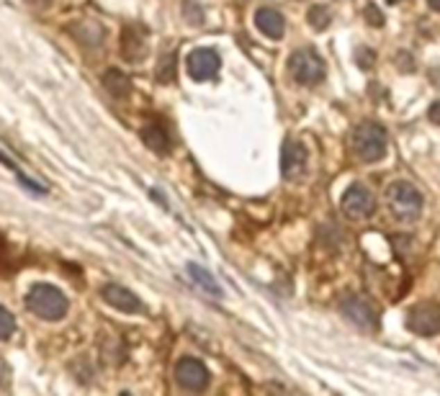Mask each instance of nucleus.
<instances>
[{"instance_id": "nucleus-13", "label": "nucleus", "mask_w": 440, "mask_h": 396, "mask_svg": "<svg viewBox=\"0 0 440 396\" xmlns=\"http://www.w3.org/2000/svg\"><path fill=\"white\" fill-rule=\"evenodd\" d=\"M255 26L260 34H265L268 39H281L286 31V21L276 8H257L255 10Z\"/></svg>"}, {"instance_id": "nucleus-3", "label": "nucleus", "mask_w": 440, "mask_h": 396, "mask_svg": "<svg viewBox=\"0 0 440 396\" xmlns=\"http://www.w3.org/2000/svg\"><path fill=\"white\" fill-rule=\"evenodd\" d=\"M389 147L387 129L376 121H366L361 126H355L353 132V152L363 160V162H379L384 160Z\"/></svg>"}, {"instance_id": "nucleus-8", "label": "nucleus", "mask_w": 440, "mask_h": 396, "mask_svg": "<svg viewBox=\"0 0 440 396\" xmlns=\"http://www.w3.org/2000/svg\"><path fill=\"white\" fill-rule=\"evenodd\" d=\"M176 381L185 391H203L209 386V370L196 358H180L176 363Z\"/></svg>"}, {"instance_id": "nucleus-14", "label": "nucleus", "mask_w": 440, "mask_h": 396, "mask_svg": "<svg viewBox=\"0 0 440 396\" xmlns=\"http://www.w3.org/2000/svg\"><path fill=\"white\" fill-rule=\"evenodd\" d=\"M142 141L147 144V150H152L155 155H167L170 152V134L162 123H147L142 129Z\"/></svg>"}, {"instance_id": "nucleus-19", "label": "nucleus", "mask_w": 440, "mask_h": 396, "mask_svg": "<svg viewBox=\"0 0 440 396\" xmlns=\"http://www.w3.org/2000/svg\"><path fill=\"white\" fill-rule=\"evenodd\" d=\"M16 332V319L6 307H0V340H8Z\"/></svg>"}, {"instance_id": "nucleus-2", "label": "nucleus", "mask_w": 440, "mask_h": 396, "mask_svg": "<svg viewBox=\"0 0 440 396\" xmlns=\"http://www.w3.org/2000/svg\"><path fill=\"white\" fill-rule=\"evenodd\" d=\"M387 206L394 219L409 224V221L420 219L425 201H423V193H420L412 183H407V180H394V183H389V188H387Z\"/></svg>"}, {"instance_id": "nucleus-6", "label": "nucleus", "mask_w": 440, "mask_h": 396, "mask_svg": "<svg viewBox=\"0 0 440 396\" xmlns=\"http://www.w3.org/2000/svg\"><path fill=\"white\" fill-rule=\"evenodd\" d=\"M407 327L414 335L435 337L440 332V307L438 304H417L407 314Z\"/></svg>"}, {"instance_id": "nucleus-9", "label": "nucleus", "mask_w": 440, "mask_h": 396, "mask_svg": "<svg viewBox=\"0 0 440 396\" xmlns=\"http://www.w3.org/2000/svg\"><path fill=\"white\" fill-rule=\"evenodd\" d=\"M101 299L106 301L108 307L119 309L121 314H142L144 311V304L139 301V296L132 293L126 286H119V283H106L101 289Z\"/></svg>"}, {"instance_id": "nucleus-10", "label": "nucleus", "mask_w": 440, "mask_h": 396, "mask_svg": "<svg viewBox=\"0 0 440 396\" xmlns=\"http://www.w3.org/2000/svg\"><path fill=\"white\" fill-rule=\"evenodd\" d=\"M119 52L126 62H142L147 57V31L137 24L124 26L121 39H119Z\"/></svg>"}, {"instance_id": "nucleus-7", "label": "nucleus", "mask_w": 440, "mask_h": 396, "mask_svg": "<svg viewBox=\"0 0 440 396\" xmlns=\"http://www.w3.org/2000/svg\"><path fill=\"white\" fill-rule=\"evenodd\" d=\"M221 67V57L209 46H201V49H194V52L185 57V70L188 75L196 80V83H203V80H212Z\"/></svg>"}, {"instance_id": "nucleus-21", "label": "nucleus", "mask_w": 440, "mask_h": 396, "mask_svg": "<svg viewBox=\"0 0 440 396\" xmlns=\"http://www.w3.org/2000/svg\"><path fill=\"white\" fill-rule=\"evenodd\" d=\"M373 52H371L369 46H358V52H355V62H358V67L361 70H371L373 67Z\"/></svg>"}, {"instance_id": "nucleus-16", "label": "nucleus", "mask_w": 440, "mask_h": 396, "mask_svg": "<svg viewBox=\"0 0 440 396\" xmlns=\"http://www.w3.org/2000/svg\"><path fill=\"white\" fill-rule=\"evenodd\" d=\"M188 275H191V278H194L196 283H198V286H201V289H206L209 291V293H212V296H221V289H219V283L214 281L212 275H209V270H203L201 265H188Z\"/></svg>"}, {"instance_id": "nucleus-17", "label": "nucleus", "mask_w": 440, "mask_h": 396, "mask_svg": "<svg viewBox=\"0 0 440 396\" xmlns=\"http://www.w3.org/2000/svg\"><path fill=\"white\" fill-rule=\"evenodd\" d=\"M307 18H309V26L314 28V31H325V28L332 24V13H330L327 6H312Z\"/></svg>"}, {"instance_id": "nucleus-1", "label": "nucleus", "mask_w": 440, "mask_h": 396, "mask_svg": "<svg viewBox=\"0 0 440 396\" xmlns=\"http://www.w3.org/2000/svg\"><path fill=\"white\" fill-rule=\"evenodd\" d=\"M26 307L31 314H36V317L44 319V322H60L67 314L70 301L52 283H36L34 289L28 291Z\"/></svg>"}, {"instance_id": "nucleus-23", "label": "nucleus", "mask_w": 440, "mask_h": 396, "mask_svg": "<svg viewBox=\"0 0 440 396\" xmlns=\"http://www.w3.org/2000/svg\"><path fill=\"white\" fill-rule=\"evenodd\" d=\"M428 6H430V10H440V0H428Z\"/></svg>"}, {"instance_id": "nucleus-18", "label": "nucleus", "mask_w": 440, "mask_h": 396, "mask_svg": "<svg viewBox=\"0 0 440 396\" xmlns=\"http://www.w3.org/2000/svg\"><path fill=\"white\" fill-rule=\"evenodd\" d=\"M173 78H176V54H165V57L160 60L158 80H162V83H170Z\"/></svg>"}, {"instance_id": "nucleus-22", "label": "nucleus", "mask_w": 440, "mask_h": 396, "mask_svg": "<svg viewBox=\"0 0 440 396\" xmlns=\"http://www.w3.org/2000/svg\"><path fill=\"white\" fill-rule=\"evenodd\" d=\"M428 116H430L432 123H440V101H438V103H432L430 111H428Z\"/></svg>"}, {"instance_id": "nucleus-12", "label": "nucleus", "mask_w": 440, "mask_h": 396, "mask_svg": "<svg viewBox=\"0 0 440 396\" xmlns=\"http://www.w3.org/2000/svg\"><path fill=\"white\" fill-rule=\"evenodd\" d=\"M307 170V150L301 147L299 141L286 139L281 150V173L286 180H296L304 175Z\"/></svg>"}, {"instance_id": "nucleus-5", "label": "nucleus", "mask_w": 440, "mask_h": 396, "mask_svg": "<svg viewBox=\"0 0 440 396\" xmlns=\"http://www.w3.org/2000/svg\"><path fill=\"white\" fill-rule=\"evenodd\" d=\"M340 209H343L345 216L353 221L369 219V216H373V212H376V198H373V193H371L366 185L353 183L343 193Z\"/></svg>"}, {"instance_id": "nucleus-15", "label": "nucleus", "mask_w": 440, "mask_h": 396, "mask_svg": "<svg viewBox=\"0 0 440 396\" xmlns=\"http://www.w3.org/2000/svg\"><path fill=\"white\" fill-rule=\"evenodd\" d=\"M103 88L114 98H129L132 96V80H129V75H124L121 70L111 67V70L103 72Z\"/></svg>"}, {"instance_id": "nucleus-11", "label": "nucleus", "mask_w": 440, "mask_h": 396, "mask_svg": "<svg viewBox=\"0 0 440 396\" xmlns=\"http://www.w3.org/2000/svg\"><path fill=\"white\" fill-rule=\"evenodd\" d=\"M340 311L345 314L348 322H353V325L366 329V332L376 329V311L371 309L369 301L358 299V296H345V299L340 301Z\"/></svg>"}, {"instance_id": "nucleus-20", "label": "nucleus", "mask_w": 440, "mask_h": 396, "mask_svg": "<svg viewBox=\"0 0 440 396\" xmlns=\"http://www.w3.org/2000/svg\"><path fill=\"white\" fill-rule=\"evenodd\" d=\"M363 16H366V24H369V26H373V28H381V26H384V21H387L376 3H369V6L363 8Z\"/></svg>"}, {"instance_id": "nucleus-4", "label": "nucleus", "mask_w": 440, "mask_h": 396, "mask_svg": "<svg viewBox=\"0 0 440 396\" xmlns=\"http://www.w3.org/2000/svg\"><path fill=\"white\" fill-rule=\"evenodd\" d=\"M289 72L299 85H317L325 78V60L314 49H296L289 57Z\"/></svg>"}]
</instances>
